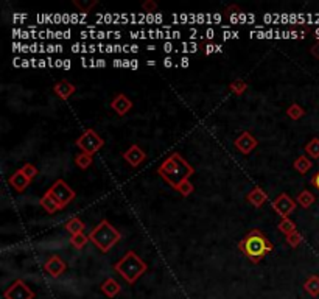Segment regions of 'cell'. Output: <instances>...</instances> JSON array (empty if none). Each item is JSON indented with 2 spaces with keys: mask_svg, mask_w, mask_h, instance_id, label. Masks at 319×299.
I'll return each instance as SVG.
<instances>
[{
  "mask_svg": "<svg viewBox=\"0 0 319 299\" xmlns=\"http://www.w3.org/2000/svg\"><path fill=\"white\" fill-rule=\"evenodd\" d=\"M157 173L167 184H170V187L176 190L181 182L190 179L195 175V169L178 151H175L157 167Z\"/></svg>",
  "mask_w": 319,
  "mask_h": 299,
  "instance_id": "6da1fadb",
  "label": "cell"
},
{
  "mask_svg": "<svg viewBox=\"0 0 319 299\" xmlns=\"http://www.w3.org/2000/svg\"><path fill=\"white\" fill-rule=\"evenodd\" d=\"M238 250L245 254V257L251 263L257 265L267 257V254L274 251V244L260 229H251L238 241Z\"/></svg>",
  "mask_w": 319,
  "mask_h": 299,
  "instance_id": "7a4b0ae2",
  "label": "cell"
},
{
  "mask_svg": "<svg viewBox=\"0 0 319 299\" xmlns=\"http://www.w3.org/2000/svg\"><path fill=\"white\" fill-rule=\"evenodd\" d=\"M114 269L125 279V282H128V284L132 285V284H136L140 279V276L148 269V265L142 260L140 256H137L136 251L129 250L114 265Z\"/></svg>",
  "mask_w": 319,
  "mask_h": 299,
  "instance_id": "3957f363",
  "label": "cell"
},
{
  "mask_svg": "<svg viewBox=\"0 0 319 299\" xmlns=\"http://www.w3.org/2000/svg\"><path fill=\"white\" fill-rule=\"evenodd\" d=\"M89 240L95 244L97 250H100L103 254H106V253H109L115 247V244L122 240V234L108 220L103 219L89 232Z\"/></svg>",
  "mask_w": 319,
  "mask_h": 299,
  "instance_id": "277c9868",
  "label": "cell"
},
{
  "mask_svg": "<svg viewBox=\"0 0 319 299\" xmlns=\"http://www.w3.org/2000/svg\"><path fill=\"white\" fill-rule=\"evenodd\" d=\"M75 144H76V147L81 150V151L94 156V154H97L104 147V139L100 138V134L95 129L89 128L81 135H79Z\"/></svg>",
  "mask_w": 319,
  "mask_h": 299,
  "instance_id": "5b68a950",
  "label": "cell"
},
{
  "mask_svg": "<svg viewBox=\"0 0 319 299\" xmlns=\"http://www.w3.org/2000/svg\"><path fill=\"white\" fill-rule=\"evenodd\" d=\"M47 192L58 201V204L61 206V209L67 207L76 197V192L75 190L64 181V179H56L53 182L48 188Z\"/></svg>",
  "mask_w": 319,
  "mask_h": 299,
  "instance_id": "8992f818",
  "label": "cell"
},
{
  "mask_svg": "<svg viewBox=\"0 0 319 299\" xmlns=\"http://www.w3.org/2000/svg\"><path fill=\"white\" fill-rule=\"evenodd\" d=\"M4 297L5 299H35V291L22 279H17L4 291Z\"/></svg>",
  "mask_w": 319,
  "mask_h": 299,
  "instance_id": "52a82bcc",
  "label": "cell"
},
{
  "mask_svg": "<svg viewBox=\"0 0 319 299\" xmlns=\"http://www.w3.org/2000/svg\"><path fill=\"white\" fill-rule=\"evenodd\" d=\"M273 209L279 213L280 219H288L291 212H295L296 209V201L291 198L288 194H280L273 203H271Z\"/></svg>",
  "mask_w": 319,
  "mask_h": 299,
  "instance_id": "ba28073f",
  "label": "cell"
},
{
  "mask_svg": "<svg viewBox=\"0 0 319 299\" xmlns=\"http://www.w3.org/2000/svg\"><path fill=\"white\" fill-rule=\"evenodd\" d=\"M66 269H67L66 260L61 259V257L56 256V254L50 256V257L45 260V263H44V271H45V273H47L50 278H53V279H56V278H60L61 275H64V273H66Z\"/></svg>",
  "mask_w": 319,
  "mask_h": 299,
  "instance_id": "9c48e42d",
  "label": "cell"
},
{
  "mask_svg": "<svg viewBox=\"0 0 319 299\" xmlns=\"http://www.w3.org/2000/svg\"><path fill=\"white\" fill-rule=\"evenodd\" d=\"M234 145H235V148H237L238 151H240L242 154H249V153H252V151L257 148L258 141L254 138V135H252L249 131H243V132L235 139Z\"/></svg>",
  "mask_w": 319,
  "mask_h": 299,
  "instance_id": "30bf717a",
  "label": "cell"
},
{
  "mask_svg": "<svg viewBox=\"0 0 319 299\" xmlns=\"http://www.w3.org/2000/svg\"><path fill=\"white\" fill-rule=\"evenodd\" d=\"M122 156H123V159L128 162V164H129L131 167H134V169H137V167L142 164V162L147 159L145 151H143L137 144L131 145L125 153H122Z\"/></svg>",
  "mask_w": 319,
  "mask_h": 299,
  "instance_id": "8fae6325",
  "label": "cell"
},
{
  "mask_svg": "<svg viewBox=\"0 0 319 299\" xmlns=\"http://www.w3.org/2000/svg\"><path fill=\"white\" fill-rule=\"evenodd\" d=\"M111 107L117 113V116L123 117V116H126V114L132 110V101L129 100L128 95H125V94H117V95L112 98V101H111Z\"/></svg>",
  "mask_w": 319,
  "mask_h": 299,
  "instance_id": "7c38bea8",
  "label": "cell"
},
{
  "mask_svg": "<svg viewBox=\"0 0 319 299\" xmlns=\"http://www.w3.org/2000/svg\"><path fill=\"white\" fill-rule=\"evenodd\" d=\"M8 182H10V185L16 190V192H25L26 187H28V185L32 184V179L19 169V170H16V172L8 178Z\"/></svg>",
  "mask_w": 319,
  "mask_h": 299,
  "instance_id": "4fadbf2b",
  "label": "cell"
},
{
  "mask_svg": "<svg viewBox=\"0 0 319 299\" xmlns=\"http://www.w3.org/2000/svg\"><path fill=\"white\" fill-rule=\"evenodd\" d=\"M75 91H76L75 85H72L69 79H61L53 86V92H55L61 100H69L75 94Z\"/></svg>",
  "mask_w": 319,
  "mask_h": 299,
  "instance_id": "5bb4252c",
  "label": "cell"
},
{
  "mask_svg": "<svg viewBox=\"0 0 319 299\" xmlns=\"http://www.w3.org/2000/svg\"><path fill=\"white\" fill-rule=\"evenodd\" d=\"M246 200L254 206V207H262L265 203L268 201V194L265 192V190L262 187H254L251 192L246 195Z\"/></svg>",
  "mask_w": 319,
  "mask_h": 299,
  "instance_id": "9a60e30c",
  "label": "cell"
},
{
  "mask_svg": "<svg viewBox=\"0 0 319 299\" xmlns=\"http://www.w3.org/2000/svg\"><path fill=\"white\" fill-rule=\"evenodd\" d=\"M101 291H103V294L104 296H108V297H115L117 294H120V291H122V285L114 279V278H108L106 279L103 284H101Z\"/></svg>",
  "mask_w": 319,
  "mask_h": 299,
  "instance_id": "2e32d148",
  "label": "cell"
},
{
  "mask_svg": "<svg viewBox=\"0 0 319 299\" xmlns=\"http://www.w3.org/2000/svg\"><path fill=\"white\" fill-rule=\"evenodd\" d=\"M39 204H41V207H42L45 212H48V213H56L58 210H61V206L58 204V201H56L55 198H53L48 192H45V194L41 197Z\"/></svg>",
  "mask_w": 319,
  "mask_h": 299,
  "instance_id": "e0dca14e",
  "label": "cell"
},
{
  "mask_svg": "<svg viewBox=\"0 0 319 299\" xmlns=\"http://www.w3.org/2000/svg\"><path fill=\"white\" fill-rule=\"evenodd\" d=\"M66 229L70 232V235H75V234H81L84 232L86 229V223L81 220V219H78V216H72V219H69L66 222Z\"/></svg>",
  "mask_w": 319,
  "mask_h": 299,
  "instance_id": "ac0fdd59",
  "label": "cell"
},
{
  "mask_svg": "<svg viewBox=\"0 0 319 299\" xmlns=\"http://www.w3.org/2000/svg\"><path fill=\"white\" fill-rule=\"evenodd\" d=\"M293 167H295V170H296L299 175H305V173L313 167V162H311V159H310L307 154H302V156H299V157L293 162Z\"/></svg>",
  "mask_w": 319,
  "mask_h": 299,
  "instance_id": "d6986e66",
  "label": "cell"
},
{
  "mask_svg": "<svg viewBox=\"0 0 319 299\" xmlns=\"http://www.w3.org/2000/svg\"><path fill=\"white\" fill-rule=\"evenodd\" d=\"M304 290H305L310 296L317 297V296H319V276L311 275V276L304 282Z\"/></svg>",
  "mask_w": 319,
  "mask_h": 299,
  "instance_id": "ffe728a7",
  "label": "cell"
},
{
  "mask_svg": "<svg viewBox=\"0 0 319 299\" xmlns=\"http://www.w3.org/2000/svg\"><path fill=\"white\" fill-rule=\"evenodd\" d=\"M75 164L81 169V170H88L92 164H94V156L84 153V151H79L76 156H75Z\"/></svg>",
  "mask_w": 319,
  "mask_h": 299,
  "instance_id": "44dd1931",
  "label": "cell"
},
{
  "mask_svg": "<svg viewBox=\"0 0 319 299\" xmlns=\"http://www.w3.org/2000/svg\"><path fill=\"white\" fill-rule=\"evenodd\" d=\"M316 201V198H314V195L310 192V190H302V192L298 195V198H296V203L301 206V207H304V209H308L313 203Z\"/></svg>",
  "mask_w": 319,
  "mask_h": 299,
  "instance_id": "7402d4cb",
  "label": "cell"
},
{
  "mask_svg": "<svg viewBox=\"0 0 319 299\" xmlns=\"http://www.w3.org/2000/svg\"><path fill=\"white\" fill-rule=\"evenodd\" d=\"M286 116L291 119V120H299L305 116V110L302 106H299L298 103H293V104H289L288 106V110H286Z\"/></svg>",
  "mask_w": 319,
  "mask_h": 299,
  "instance_id": "603a6c76",
  "label": "cell"
},
{
  "mask_svg": "<svg viewBox=\"0 0 319 299\" xmlns=\"http://www.w3.org/2000/svg\"><path fill=\"white\" fill-rule=\"evenodd\" d=\"M229 91L232 94L240 97V95H243L248 91V83H246V81H243V79H234L232 83L229 85Z\"/></svg>",
  "mask_w": 319,
  "mask_h": 299,
  "instance_id": "cb8c5ba5",
  "label": "cell"
},
{
  "mask_svg": "<svg viewBox=\"0 0 319 299\" xmlns=\"http://www.w3.org/2000/svg\"><path fill=\"white\" fill-rule=\"evenodd\" d=\"M305 154L311 159H319V139L313 138L307 145H305Z\"/></svg>",
  "mask_w": 319,
  "mask_h": 299,
  "instance_id": "d4e9b609",
  "label": "cell"
},
{
  "mask_svg": "<svg viewBox=\"0 0 319 299\" xmlns=\"http://www.w3.org/2000/svg\"><path fill=\"white\" fill-rule=\"evenodd\" d=\"M89 241V235H86L84 232H81V234H75V235H72L70 237V244L75 248V250H81V248H84V244Z\"/></svg>",
  "mask_w": 319,
  "mask_h": 299,
  "instance_id": "484cf974",
  "label": "cell"
},
{
  "mask_svg": "<svg viewBox=\"0 0 319 299\" xmlns=\"http://www.w3.org/2000/svg\"><path fill=\"white\" fill-rule=\"evenodd\" d=\"M279 231L280 232H283L285 235H288V234H291V232H295V231H298L296 229V223L293 222L288 216V219H280V222H279Z\"/></svg>",
  "mask_w": 319,
  "mask_h": 299,
  "instance_id": "4316f807",
  "label": "cell"
},
{
  "mask_svg": "<svg viewBox=\"0 0 319 299\" xmlns=\"http://www.w3.org/2000/svg\"><path fill=\"white\" fill-rule=\"evenodd\" d=\"M176 192H179L182 197H189V195H192L195 192V185H193V182L190 179H187V181H184V182H181L178 185Z\"/></svg>",
  "mask_w": 319,
  "mask_h": 299,
  "instance_id": "83f0119b",
  "label": "cell"
},
{
  "mask_svg": "<svg viewBox=\"0 0 319 299\" xmlns=\"http://www.w3.org/2000/svg\"><path fill=\"white\" fill-rule=\"evenodd\" d=\"M285 240H286V244L288 247H291V248H298L299 244L302 243V235H301V232L299 231H295V232H291V234H288V235H285Z\"/></svg>",
  "mask_w": 319,
  "mask_h": 299,
  "instance_id": "f1b7e54d",
  "label": "cell"
},
{
  "mask_svg": "<svg viewBox=\"0 0 319 299\" xmlns=\"http://www.w3.org/2000/svg\"><path fill=\"white\" fill-rule=\"evenodd\" d=\"M73 5L75 8H78L81 13H89L95 5H97V0H86V2H81V0H73Z\"/></svg>",
  "mask_w": 319,
  "mask_h": 299,
  "instance_id": "f546056e",
  "label": "cell"
},
{
  "mask_svg": "<svg viewBox=\"0 0 319 299\" xmlns=\"http://www.w3.org/2000/svg\"><path fill=\"white\" fill-rule=\"evenodd\" d=\"M20 170H22L26 176H28L32 181H33V179L39 175V170H38V169L32 164V162H26V164H25L23 167H20Z\"/></svg>",
  "mask_w": 319,
  "mask_h": 299,
  "instance_id": "4dcf8cb0",
  "label": "cell"
},
{
  "mask_svg": "<svg viewBox=\"0 0 319 299\" xmlns=\"http://www.w3.org/2000/svg\"><path fill=\"white\" fill-rule=\"evenodd\" d=\"M142 10L145 13H154L157 10V4L154 2V0H147V2L142 4Z\"/></svg>",
  "mask_w": 319,
  "mask_h": 299,
  "instance_id": "1f68e13d",
  "label": "cell"
},
{
  "mask_svg": "<svg viewBox=\"0 0 319 299\" xmlns=\"http://www.w3.org/2000/svg\"><path fill=\"white\" fill-rule=\"evenodd\" d=\"M310 53H311V57H313V58H316V60L319 61V41H317L314 45L310 47Z\"/></svg>",
  "mask_w": 319,
  "mask_h": 299,
  "instance_id": "d6a6232c",
  "label": "cell"
},
{
  "mask_svg": "<svg viewBox=\"0 0 319 299\" xmlns=\"http://www.w3.org/2000/svg\"><path fill=\"white\" fill-rule=\"evenodd\" d=\"M311 185L317 190V192H319V170L311 176Z\"/></svg>",
  "mask_w": 319,
  "mask_h": 299,
  "instance_id": "836d02e7",
  "label": "cell"
},
{
  "mask_svg": "<svg viewBox=\"0 0 319 299\" xmlns=\"http://www.w3.org/2000/svg\"><path fill=\"white\" fill-rule=\"evenodd\" d=\"M164 66H165V67H171V66H173V61H171V58H165V61H164Z\"/></svg>",
  "mask_w": 319,
  "mask_h": 299,
  "instance_id": "e575fe53",
  "label": "cell"
},
{
  "mask_svg": "<svg viewBox=\"0 0 319 299\" xmlns=\"http://www.w3.org/2000/svg\"><path fill=\"white\" fill-rule=\"evenodd\" d=\"M181 63H182V67H187V66H189V60H187V58H182Z\"/></svg>",
  "mask_w": 319,
  "mask_h": 299,
  "instance_id": "d590c367",
  "label": "cell"
},
{
  "mask_svg": "<svg viewBox=\"0 0 319 299\" xmlns=\"http://www.w3.org/2000/svg\"><path fill=\"white\" fill-rule=\"evenodd\" d=\"M147 64H148V66H154V64H156V61H148Z\"/></svg>",
  "mask_w": 319,
  "mask_h": 299,
  "instance_id": "8d00e7d4",
  "label": "cell"
}]
</instances>
